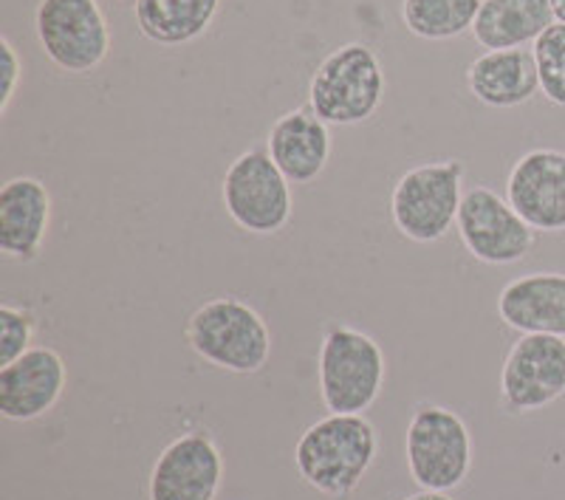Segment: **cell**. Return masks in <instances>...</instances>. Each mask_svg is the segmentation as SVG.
I'll use <instances>...</instances> for the list:
<instances>
[{
    "label": "cell",
    "mask_w": 565,
    "mask_h": 500,
    "mask_svg": "<svg viewBox=\"0 0 565 500\" xmlns=\"http://www.w3.org/2000/svg\"><path fill=\"white\" fill-rule=\"evenodd\" d=\"M68 387V365L49 345L29 348L0 368V416L7 422H34L52 413Z\"/></svg>",
    "instance_id": "obj_13"
},
{
    "label": "cell",
    "mask_w": 565,
    "mask_h": 500,
    "mask_svg": "<svg viewBox=\"0 0 565 500\" xmlns=\"http://www.w3.org/2000/svg\"><path fill=\"white\" fill-rule=\"evenodd\" d=\"M184 337L206 365L238 376L264 371L271 357V328L257 308L232 295L201 302L186 320Z\"/></svg>",
    "instance_id": "obj_2"
},
{
    "label": "cell",
    "mask_w": 565,
    "mask_h": 500,
    "mask_svg": "<svg viewBox=\"0 0 565 500\" xmlns=\"http://www.w3.org/2000/svg\"><path fill=\"white\" fill-rule=\"evenodd\" d=\"M387 376L385 351L371 333L345 322L322 331L317 382L328 413H365L382 396Z\"/></svg>",
    "instance_id": "obj_3"
},
{
    "label": "cell",
    "mask_w": 565,
    "mask_h": 500,
    "mask_svg": "<svg viewBox=\"0 0 565 500\" xmlns=\"http://www.w3.org/2000/svg\"><path fill=\"white\" fill-rule=\"evenodd\" d=\"M271 161L291 184H311L331 161V130L311 108H295L277 116L266 139Z\"/></svg>",
    "instance_id": "obj_15"
},
{
    "label": "cell",
    "mask_w": 565,
    "mask_h": 500,
    "mask_svg": "<svg viewBox=\"0 0 565 500\" xmlns=\"http://www.w3.org/2000/svg\"><path fill=\"white\" fill-rule=\"evenodd\" d=\"M224 0H134L136 26L156 45H190L204 38Z\"/></svg>",
    "instance_id": "obj_19"
},
{
    "label": "cell",
    "mask_w": 565,
    "mask_h": 500,
    "mask_svg": "<svg viewBox=\"0 0 565 500\" xmlns=\"http://www.w3.org/2000/svg\"><path fill=\"white\" fill-rule=\"evenodd\" d=\"M407 472L418 489L452 492L472 472V433L456 411L444 404H418L405 433Z\"/></svg>",
    "instance_id": "obj_6"
},
{
    "label": "cell",
    "mask_w": 565,
    "mask_h": 500,
    "mask_svg": "<svg viewBox=\"0 0 565 500\" xmlns=\"http://www.w3.org/2000/svg\"><path fill=\"white\" fill-rule=\"evenodd\" d=\"M463 173L458 159L422 161L398 175L391 193V221L413 244H436L458 221L463 201Z\"/></svg>",
    "instance_id": "obj_5"
},
{
    "label": "cell",
    "mask_w": 565,
    "mask_h": 500,
    "mask_svg": "<svg viewBox=\"0 0 565 500\" xmlns=\"http://www.w3.org/2000/svg\"><path fill=\"white\" fill-rule=\"evenodd\" d=\"M463 249L487 266H512L532 252L534 230L492 187L476 184L463 193L456 221Z\"/></svg>",
    "instance_id": "obj_9"
},
{
    "label": "cell",
    "mask_w": 565,
    "mask_h": 500,
    "mask_svg": "<svg viewBox=\"0 0 565 500\" xmlns=\"http://www.w3.org/2000/svg\"><path fill=\"white\" fill-rule=\"evenodd\" d=\"M402 500H452L450 492H427V489H418L416 494H407Z\"/></svg>",
    "instance_id": "obj_24"
},
{
    "label": "cell",
    "mask_w": 565,
    "mask_h": 500,
    "mask_svg": "<svg viewBox=\"0 0 565 500\" xmlns=\"http://www.w3.org/2000/svg\"><path fill=\"white\" fill-rule=\"evenodd\" d=\"M221 201L232 224L249 235H277L291 221V181L266 148H249L226 167Z\"/></svg>",
    "instance_id": "obj_8"
},
{
    "label": "cell",
    "mask_w": 565,
    "mask_h": 500,
    "mask_svg": "<svg viewBox=\"0 0 565 500\" xmlns=\"http://www.w3.org/2000/svg\"><path fill=\"white\" fill-rule=\"evenodd\" d=\"M380 436L365 413H328L300 433L295 467L300 478L331 500H348L376 461Z\"/></svg>",
    "instance_id": "obj_1"
},
{
    "label": "cell",
    "mask_w": 565,
    "mask_h": 500,
    "mask_svg": "<svg viewBox=\"0 0 565 500\" xmlns=\"http://www.w3.org/2000/svg\"><path fill=\"white\" fill-rule=\"evenodd\" d=\"M554 20L548 0H481L472 38L487 52L526 49Z\"/></svg>",
    "instance_id": "obj_18"
},
{
    "label": "cell",
    "mask_w": 565,
    "mask_h": 500,
    "mask_svg": "<svg viewBox=\"0 0 565 500\" xmlns=\"http://www.w3.org/2000/svg\"><path fill=\"white\" fill-rule=\"evenodd\" d=\"M552 3V12L557 23H565V0H548Z\"/></svg>",
    "instance_id": "obj_25"
},
{
    "label": "cell",
    "mask_w": 565,
    "mask_h": 500,
    "mask_svg": "<svg viewBox=\"0 0 565 500\" xmlns=\"http://www.w3.org/2000/svg\"><path fill=\"white\" fill-rule=\"evenodd\" d=\"M565 396V337L521 333L501 368V407L512 416L537 413Z\"/></svg>",
    "instance_id": "obj_10"
},
{
    "label": "cell",
    "mask_w": 565,
    "mask_h": 500,
    "mask_svg": "<svg viewBox=\"0 0 565 500\" xmlns=\"http://www.w3.org/2000/svg\"><path fill=\"white\" fill-rule=\"evenodd\" d=\"M481 0H402V23L418 40L444 43L472 32Z\"/></svg>",
    "instance_id": "obj_20"
},
{
    "label": "cell",
    "mask_w": 565,
    "mask_h": 500,
    "mask_svg": "<svg viewBox=\"0 0 565 500\" xmlns=\"http://www.w3.org/2000/svg\"><path fill=\"white\" fill-rule=\"evenodd\" d=\"M387 79L380 54L367 43H342L322 57L309 83V108L322 123L351 128L367 123L382 99Z\"/></svg>",
    "instance_id": "obj_4"
},
{
    "label": "cell",
    "mask_w": 565,
    "mask_h": 500,
    "mask_svg": "<svg viewBox=\"0 0 565 500\" xmlns=\"http://www.w3.org/2000/svg\"><path fill=\"white\" fill-rule=\"evenodd\" d=\"M498 317L518 333L565 337V275L532 272L509 280L498 295Z\"/></svg>",
    "instance_id": "obj_16"
},
{
    "label": "cell",
    "mask_w": 565,
    "mask_h": 500,
    "mask_svg": "<svg viewBox=\"0 0 565 500\" xmlns=\"http://www.w3.org/2000/svg\"><path fill=\"white\" fill-rule=\"evenodd\" d=\"M34 34L49 63L74 77L97 71L114 45L99 0H38Z\"/></svg>",
    "instance_id": "obj_7"
},
{
    "label": "cell",
    "mask_w": 565,
    "mask_h": 500,
    "mask_svg": "<svg viewBox=\"0 0 565 500\" xmlns=\"http://www.w3.org/2000/svg\"><path fill=\"white\" fill-rule=\"evenodd\" d=\"M467 88L481 105L494 110L521 108L540 91L537 60L532 49L483 52L467 65Z\"/></svg>",
    "instance_id": "obj_17"
},
{
    "label": "cell",
    "mask_w": 565,
    "mask_h": 500,
    "mask_svg": "<svg viewBox=\"0 0 565 500\" xmlns=\"http://www.w3.org/2000/svg\"><path fill=\"white\" fill-rule=\"evenodd\" d=\"M38 331V317L29 306L0 302V368L29 351Z\"/></svg>",
    "instance_id": "obj_22"
},
{
    "label": "cell",
    "mask_w": 565,
    "mask_h": 500,
    "mask_svg": "<svg viewBox=\"0 0 565 500\" xmlns=\"http://www.w3.org/2000/svg\"><path fill=\"white\" fill-rule=\"evenodd\" d=\"M23 83V57L9 38H0V116L12 110L18 88Z\"/></svg>",
    "instance_id": "obj_23"
},
{
    "label": "cell",
    "mask_w": 565,
    "mask_h": 500,
    "mask_svg": "<svg viewBox=\"0 0 565 500\" xmlns=\"http://www.w3.org/2000/svg\"><path fill=\"white\" fill-rule=\"evenodd\" d=\"M224 481L218 442L204 430L181 433L150 469V500H215Z\"/></svg>",
    "instance_id": "obj_11"
},
{
    "label": "cell",
    "mask_w": 565,
    "mask_h": 500,
    "mask_svg": "<svg viewBox=\"0 0 565 500\" xmlns=\"http://www.w3.org/2000/svg\"><path fill=\"white\" fill-rule=\"evenodd\" d=\"M52 230V193L34 175H14L0 187V255L32 264Z\"/></svg>",
    "instance_id": "obj_14"
},
{
    "label": "cell",
    "mask_w": 565,
    "mask_h": 500,
    "mask_svg": "<svg viewBox=\"0 0 565 500\" xmlns=\"http://www.w3.org/2000/svg\"><path fill=\"white\" fill-rule=\"evenodd\" d=\"M507 201L534 232H565V153L534 148L514 161Z\"/></svg>",
    "instance_id": "obj_12"
},
{
    "label": "cell",
    "mask_w": 565,
    "mask_h": 500,
    "mask_svg": "<svg viewBox=\"0 0 565 500\" xmlns=\"http://www.w3.org/2000/svg\"><path fill=\"white\" fill-rule=\"evenodd\" d=\"M540 91L552 105L565 108V23H552L532 45Z\"/></svg>",
    "instance_id": "obj_21"
}]
</instances>
